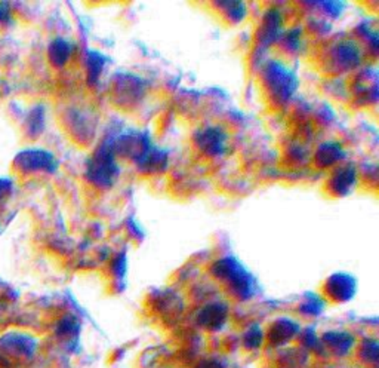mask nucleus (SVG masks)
Wrapping results in <instances>:
<instances>
[{"mask_svg":"<svg viewBox=\"0 0 379 368\" xmlns=\"http://www.w3.org/2000/svg\"><path fill=\"white\" fill-rule=\"evenodd\" d=\"M212 272L236 299L249 300L257 292V279L239 259L233 256L222 257L214 264Z\"/></svg>","mask_w":379,"mask_h":368,"instance_id":"1","label":"nucleus"},{"mask_svg":"<svg viewBox=\"0 0 379 368\" xmlns=\"http://www.w3.org/2000/svg\"><path fill=\"white\" fill-rule=\"evenodd\" d=\"M15 166L18 171L30 173H47L52 174L58 169V160L52 152L45 149H25L15 158Z\"/></svg>","mask_w":379,"mask_h":368,"instance_id":"5","label":"nucleus"},{"mask_svg":"<svg viewBox=\"0 0 379 368\" xmlns=\"http://www.w3.org/2000/svg\"><path fill=\"white\" fill-rule=\"evenodd\" d=\"M262 82L268 96L277 105H286L298 89L297 73L279 60H271L265 64Z\"/></svg>","mask_w":379,"mask_h":368,"instance_id":"3","label":"nucleus"},{"mask_svg":"<svg viewBox=\"0 0 379 368\" xmlns=\"http://www.w3.org/2000/svg\"><path fill=\"white\" fill-rule=\"evenodd\" d=\"M14 182L11 178H0V199H5V197L12 192Z\"/></svg>","mask_w":379,"mask_h":368,"instance_id":"26","label":"nucleus"},{"mask_svg":"<svg viewBox=\"0 0 379 368\" xmlns=\"http://www.w3.org/2000/svg\"><path fill=\"white\" fill-rule=\"evenodd\" d=\"M168 165H169V155L166 150L154 146L135 166L142 174H160L166 171Z\"/></svg>","mask_w":379,"mask_h":368,"instance_id":"12","label":"nucleus"},{"mask_svg":"<svg viewBox=\"0 0 379 368\" xmlns=\"http://www.w3.org/2000/svg\"><path fill=\"white\" fill-rule=\"evenodd\" d=\"M262 343V329L260 327H252L246 333V345L249 347H258Z\"/></svg>","mask_w":379,"mask_h":368,"instance_id":"24","label":"nucleus"},{"mask_svg":"<svg viewBox=\"0 0 379 368\" xmlns=\"http://www.w3.org/2000/svg\"><path fill=\"white\" fill-rule=\"evenodd\" d=\"M357 184V169L354 165L347 164L338 166L329 178V191L338 197L348 196Z\"/></svg>","mask_w":379,"mask_h":368,"instance_id":"11","label":"nucleus"},{"mask_svg":"<svg viewBox=\"0 0 379 368\" xmlns=\"http://www.w3.org/2000/svg\"><path fill=\"white\" fill-rule=\"evenodd\" d=\"M107 56L100 51H89L87 54V79L91 87L98 85L102 72L106 69Z\"/></svg>","mask_w":379,"mask_h":368,"instance_id":"16","label":"nucleus"},{"mask_svg":"<svg viewBox=\"0 0 379 368\" xmlns=\"http://www.w3.org/2000/svg\"><path fill=\"white\" fill-rule=\"evenodd\" d=\"M329 58L332 69H335L338 72L354 70L358 67V64L362 63V48H360L356 41H339L332 46Z\"/></svg>","mask_w":379,"mask_h":368,"instance_id":"8","label":"nucleus"},{"mask_svg":"<svg viewBox=\"0 0 379 368\" xmlns=\"http://www.w3.org/2000/svg\"><path fill=\"white\" fill-rule=\"evenodd\" d=\"M326 294L339 303L352 300L357 292V279L347 272H336L330 275L325 284Z\"/></svg>","mask_w":379,"mask_h":368,"instance_id":"10","label":"nucleus"},{"mask_svg":"<svg viewBox=\"0 0 379 368\" xmlns=\"http://www.w3.org/2000/svg\"><path fill=\"white\" fill-rule=\"evenodd\" d=\"M298 324L293 323L292 319L283 318L279 319L274 327H271V340L277 342V343H283L288 342L290 338L298 333Z\"/></svg>","mask_w":379,"mask_h":368,"instance_id":"18","label":"nucleus"},{"mask_svg":"<svg viewBox=\"0 0 379 368\" xmlns=\"http://www.w3.org/2000/svg\"><path fill=\"white\" fill-rule=\"evenodd\" d=\"M323 340L338 354H347L354 345L353 336L345 332H330L323 336Z\"/></svg>","mask_w":379,"mask_h":368,"instance_id":"19","label":"nucleus"},{"mask_svg":"<svg viewBox=\"0 0 379 368\" xmlns=\"http://www.w3.org/2000/svg\"><path fill=\"white\" fill-rule=\"evenodd\" d=\"M194 144L206 156L218 158L225 155L229 147V136L221 127L207 125L196 131Z\"/></svg>","mask_w":379,"mask_h":368,"instance_id":"7","label":"nucleus"},{"mask_svg":"<svg viewBox=\"0 0 379 368\" xmlns=\"http://www.w3.org/2000/svg\"><path fill=\"white\" fill-rule=\"evenodd\" d=\"M113 273H115V277L122 279L126 277V270H128V257H126V252H122V254H117L116 259L113 260Z\"/></svg>","mask_w":379,"mask_h":368,"instance_id":"23","label":"nucleus"},{"mask_svg":"<svg viewBox=\"0 0 379 368\" xmlns=\"http://www.w3.org/2000/svg\"><path fill=\"white\" fill-rule=\"evenodd\" d=\"M113 94L119 105L132 107L146 94V82L134 73H119L113 79Z\"/></svg>","mask_w":379,"mask_h":368,"instance_id":"6","label":"nucleus"},{"mask_svg":"<svg viewBox=\"0 0 379 368\" xmlns=\"http://www.w3.org/2000/svg\"><path fill=\"white\" fill-rule=\"evenodd\" d=\"M323 307H325L323 300L316 294H310L304 300V303L301 305V312H304L306 315H319L323 312Z\"/></svg>","mask_w":379,"mask_h":368,"instance_id":"22","label":"nucleus"},{"mask_svg":"<svg viewBox=\"0 0 379 368\" xmlns=\"http://www.w3.org/2000/svg\"><path fill=\"white\" fill-rule=\"evenodd\" d=\"M215 6L220 8L227 20L233 24L242 23L248 15V6L244 2H237V0H225V2L222 0V2H216Z\"/></svg>","mask_w":379,"mask_h":368,"instance_id":"17","label":"nucleus"},{"mask_svg":"<svg viewBox=\"0 0 379 368\" xmlns=\"http://www.w3.org/2000/svg\"><path fill=\"white\" fill-rule=\"evenodd\" d=\"M45 129V109L42 106L34 107L27 118V132L30 137H39Z\"/></svg>","mask_w":379,"mask_h":368,"instance_id":"20","label":"nucleus"},{"mask_svg":"<svg viewBox=\"0 0 379 368\" xmlns=\"http://www.w3.org/2000/svg\"><path fill=\"white\" fill-rule=\"evenodd\" d=\"M319 6L323 8L328 15L338 17L341 14V11H343L344 3H341V2H323V3H319Z\"/></svg>","mask_w":379,"mask_h":368,"instance_id":"25","label":"nucleus"},{"mask_svg":"<svg viewBox=\"0 0 379 368\" xmlns=\"http://www.w3.org/2000/svg\"><path fill=\"white\" fill-rule=\"evenodd\" d=\"M345 159V149L338 141H326L319 146L316 152V162L320 168L335 166L341 160Z\"/></svg>","mask_w":379,"mask_h":368,"instance_id":"14","label":"nucleus"},{"mask_svg":"<svg viewBox=\"0 0 379 368\" xmlns=\"http://www.w3.org/2000/svg\"><path fill=\"white\" fill-rule=\"evenodd\" d=\"M73 43L64 37H55L51 42L49 50H47V55H49V61L55 67H64L67 64L73 55Z\"/></svg>","mask_w":379,"mask_h":368,"instance_id":"15","label":"nucleus"},{"mask_svg":"<svg viewBox=\"0 0 379 368\" xmlns=\"http://www.w3.org/2000/svg\"><path fill=\"white\" fill-rule=\"evenodd\" d=\"M229 318V307L220 301L206 305L198 314V324L207 329H220Z\"/></svg>","mask_w":379,"mask_h":368,"instance_id":"13","label":"nucleus"},{"mask_svg":"<svg viewBox=\"0 0 379 368\" xmlns=\"http://www.w3.org/2000/svg\"><path fill=\"white\" fill-rule=\"evenodd\" d=\"M154 146L153 140L146 131L126 129L119 131L116 136H113V150H115L116 156L132 160L135 165Z\"/></svg>","mask_w":379,"mask_h":368,"instance_id":"4","label":"nucleus"},{"mask_svg":"<svg viewBox=\"0 0 379 368\" xmlns=\"http://www.w3.org/2000/svg\"><path fill=\"white\" fill-rule=\"evenodd\" d=\"M280 41L286 46L288 51L297 52L301 48V42H302V32L299 27H293L288 32H283Z\"/></svg>","mask_w":379,"mask_h":368,"instance_id":"21","label":"nucleus"},{"mask_svg":"<svg viewBox=\"0 0 379 368\" xmlns=\"http://www.w3.org/2000/svg\"><path fill=\"white\" fill-rule=\"evenodd\" d=\"M120 175V166L117 156L113 150V136L107 137L91 155L84 168L87 180L100 188H110L117 182Z\"/></svg>","mask_w":379,"mask_h":368,"instance_id":"2","label":"nucleus"},{"mask_svg":"<svg viewBox=\"0 0 379 368\" xmlns=\"http://www.w3.org/2000/svg\"><path fill=\"white\" fill-rule=\"evenodd\" d=\"M283 34V14L277 8H270L264 14L258 32V46L261 51H267L273 43L280 41Z\"/></svg>","mask_w":379,"mask_h":368,"instance_id":"9","label":"nucleus"}]
</instances>
